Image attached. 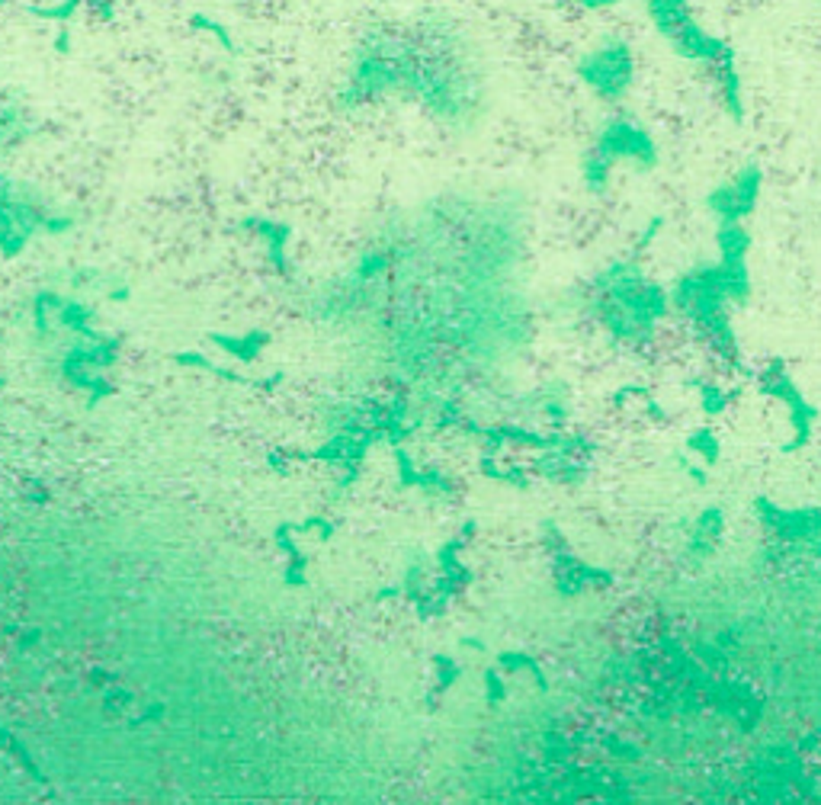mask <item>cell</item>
<instances>
[{
  "instance_id": "1",
  "label": "cell",
  "mask_w": 821,
  "mask_h": 805,
  "mask_svg": "<svg viewBox=\"0 0 821 805\" xmlns=\"http://www.w3.org/2000/svg\"><path fill=\"white\" fill-rule=\"evenodd\" d=\"M648 10H652L658 32L668 39L674 52H680L683 58H693V62H709L719 71L722 103H725L731 119L741 123L745 119V97H741V77H738L729 48L693 23V16H687L683 0H648Z\"/></svg>"
},
{
  "instance_id": "2",
  "label": "cell",
  "mask_w": 821,
  "mask_h": 805,
  "mask_svg": "<svg viewBox=\"0 0 821 805\" xmlns=\"http://www.w3.org/2000/svg\"><path fill=\"white\" fill-rule=\"evenodd\" d=\"M671 305L680 308L693 324L706 330L715 350H722L729 360H738L735 330H731L729 312H725L729 292H725L719 263H699V267L687 270L671 289Z\"/></svg>"
},
{
  "instance_id": "3",
  "label": "cell",
  "mask_w": 821,
  "mask_h": 805,
  "mask_svg": "<svg viewBox=\"0 0 821 805\" xmlns=\"http://www.w3.org/2000/svg\"><path fill=\"white\" fill-rule=\"evenodd\" d=\"M757 385H760L764 395L783 401L786 415H790L792 437H790V443H783V453H799V450H806L808 440H812V427H815V421H818L821 411L806 398V391L796 385V379L790 376V369H786L780 360H774L757 376Z\"/></svg>"
},
{
  "instance_id": "4",
  "label": "cell",
  "mask_w": 821,
  "mask_h": 805,
  "mask_svg": "<svg viewBox=\"0 0 821 805\" xmlns=\"http://www.w3.org/2000/svg\"><path fill=\"white\" fill-rule=\"evenodd\" d=\"M577 74L600 100H620L632 84V55L620 39H607L577 62Z\"/></svg>"
},
{
  "instance_id": "5",
  "label": "cell",
  "mask_w": 821,
  "mask_h": 805,
  "mask_svg": "<svg viewBox=\"0 0 821 805\" xmlns=\"http://www.w3.org/2000/svg\"><path fill=\"white\" fill-rule=\"evenodd\" d=\"M715 247H719V270L725 279L729 302L745 305L751 299V267H748V253H751V231L741 222H722L715 228Z\"/></svg>"
},
{
  "instance_id": "6",
  "label": "cell",
  "mask_w": 821,
  "mask_h": 805,
  "mask_svg": "<svg viewBox=\"0 0 821 805\" xmlns=\"http://www.w3.org/2000/svg\"><path fill=\"white\" fill-rule=\"evenodd\" d=\"M760 184H764V174H760L757 164H748L741 167L729 184L713 186L706 196V209L715 222H745L748 215L757 209V196H760Z\"/></svg>"
},
{
  "instance_id": "7",
  "label": "cell",
  "mask_w": 821,
  "mask_h": 805,
  "mask_svg": "<svg viewBox=\"0 0 821 805\" xmlns=\"http://www.w3.org/2000/svg\"><path fill=\"white\" fill-rule=\"evenodd\" d=\"M597 148L607 151L613 161H629L638 170H654L658 167V145L648 132L632 119H610L597 135Z\"/></svg>"
},
{
  "instance_id": "8",
  "label": "cell",
  "mask_w": 821,
  "mask_h": 805,
  "mask_svg": "<svg viewBox=\"0 0 821 805\" xmlns=\"http://www.w3.org/2000/svg\"><path fill=\"white\" fill-rule=\"evenodd\" d=\"M754 514L776 536L790 539V543L821 545V507H780L767 498H757Z\"/></svg>"
},
{
  "instance_id": "9",
  "label": "cell",
  "mask_w": 821,
  "mask_h": 805,
  "mask_svg": "<svg viewBox=\"0 0 821 805\" xmlns=\"http://www.w3.org/2000/svg\"><path fill=\"white\" fill-rule=\"evenodd\" d=\"M722 533H725V510L722 507H706L699 510L697 523H693V536L687 545V555H699V559H709L713 549L719 545Z\"/></svg>"
},
{
  "instance_id": "10",
  "label": "cell",
  "mask_w": 821,
  "mask_h": 805,
  "mask_svg": "<svg viewBox=\"0 0 821 805\" xmlns=\"http://www.w3.org/2000/svg\"><path fill=\"white\" fill-rule=\"evenodd\" d=\"M613 167H616L613 158H610L607 151H600V148L594 145L591 151L584 154V161H581V180H584V186H587L591 193H607L610 180H613Z\"/></svg>"
},
{
  "instance_id": "11",
  "label": "cell",
  "mask_w": 821,
  "mask_h": 805,
  "mask_svg": "<svg viewBox=\"0 0 821 805\" xmlns=\"http://www.w3.org/2000/svg\"><path fill=\"white\" fill-rule=\"evenodd\" d=\"M687 456H693V459H703L706 466H715V462L722 459V443L719 437L713 433V427H697L687 437Z\"/></svg>"
},
{
  "instance_id": "12",
  "label": "cell",
  "mask_w": 821,
  "mask_h": 805,
  "mask_svg": "<svg viewBox=\"0 0 821 805\" xmlns=\"http://www.w3.org/2000/svg\"><path fill=\"white\" fill-rule=\"evenodd\" d=\"M697 391H699V407H703V415H709V417L722 415L731 401L729 391L722 389V385H715V382H699Z\"/></svg>"
},
{
  "instance_id": "13",
  "label": "cell",
  "mask_w": 821,
  "mask_h": 805,
  "mask_svg": "<svg viewBox=\"0 0 821 805\" xmlns=\"http://www.w3.org/2000/svg\"><path fill=\"white\" fill-rule=\"evenodd\" d=\"M661 231H664V218H661V215H654V218H648V222H645V228L638 231V241H636V247H638V251H648V247H652V241L658 238Z\"/></svg>"
},
{
  "instance_id": "14",
  "label": "cell",
  "mask_w": 821,
  "mask_h": 805,
  "mask_svg": "<svg viewBox=\"0 0 821 805\" xmlns=\"http://www.w3.org/2000/svg\"><path fill=\"white\" fill-rule=\"evenodd\" d=\"M674 466L680 468L683 475L690 478V482H697V484H706V468H699V466H693L690 459H687V453H677L674 456Z\"/></svg>"
},
{
  "instance_id": "15",
  "label": "cell",
  "mask_w": 821,
  "mask_h": 805,
  "mask_svg": "<svg viewBox=\"0 0 821 805\" xmlns=\"http://www.w3.org/2000/svg\"><path fill=\"white\" fill-rule=\"evenodd\" d=\"M581 4L584 10H600V7H613V4H622V0H575Z\"/></svg>"
}]
</instances>
